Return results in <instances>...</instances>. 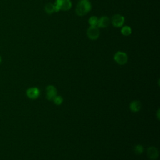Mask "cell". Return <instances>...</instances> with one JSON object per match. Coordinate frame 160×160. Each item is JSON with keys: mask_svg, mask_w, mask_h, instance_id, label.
Masks as SVG:
<instances>
[{"mask_svg": "<svg viewBox=\"0 0 160 160\" xmlns=\"http://www.w3.org/2000/svg\"><path fill=\"white\" fill-rule=\"evenodd\" d=\"M91 9V4L88 0H80L76 8V13L79 16H83Z\"/></svg>", "mask_w": 160, "mask_h": 160, "instance_id": "1", "label": "cell"}, {"mask_svg": "<svg viewBox=\"0 0 160 160\" xmlns=\"http://www.w3.org/2000/svg\"><path fill=\"white\" fill-rule=\"evenodd\" d=\"M54 6L56 12L61 11H68L72 6V3L70 0H56Z\"/></svg>", "mask_w": 160, "mask_h": 160, "instance_id": "2", "label": "cell"}, {"mask_svg": "<svg viewBox=\"0 0 160 160\" xmlns=\"http://www.w3.org/2000/svg\"><path fill=\"white\" fill-rule=\"evenodd\" d=\"M128 55L126 53L122 51H118L114 55V61L120 65L126 64L128 61Z\"/></svg>", "mask_w": 160, "mask_h": 160, "instance_id": "3", "label": "cell"}, {"mask_svg": "<svg viewBox=\"0 0 160 160\" xmlns=\"http://www.w3.org/2000/svg\"><path fill=\"white\" fill-rule=\"evenodd\" d=\"M88 37L92 39L96 40L99 36V30L97 26H90L87 31Z\"/></svg>", "mask_w": 160, "mask_h": 160, "instance_id": "4", "label": "cell"}, {"mask_svg": "<svg viewBox=\"0 0 160 160\" xmlns=\"http://www.w3.org/2000/svg\"><path fill=\"white\" fill-rule=\"evenodd\" d=\"M26 96L28 98L31 99H37L40 95V91L36 87H31L28 88L26 91Z\"/></svg>", "mask_w": 160, "mask_h": 160, "instance_id": "5", "label": "cell"}, {"mask_svg": "<svg viewBox=\"0 0 160 160\" xmlns=\"http://www.w3.org/2000/svg\"><path fill=\"white\" fill-rule=\"evenodd\" d=\"M57 96V90L52 85H49L46 88V96L48 100L52 101Z\"/></svg>", "mask_w": 160, "mask_h": 160, "instance_id": "6", "label": "cell"}, {"mask_svg": "<svg viewBox=\"0 0 160 160\" xmlns=\"http://www.w3.org/2000/svg\"><path fill=\"white\" fill-rule=\"evenodd\" d=\"M111 22L116 28L121 27L124 23V18L120 14H114L111 18Z\"/></svg>", "mask_w": 160, "mask_h": 160, "instance_id": "7", "label": "cell"}, {"mask_svg": "<svg viewBox=\"0 0 160 160\" xmlns=\"http://www.w3.org/2000/svg\"><path fill=\"white\" fill-rule=\"evenodd\" d=\"M148 156L151 159H156L159 156V152L156 148L154 146L149 147L147 150Z\"/></svg>", "mask_w": 160, "mask_h": 160, "instance_id": "8", "label": "cell"}, {"mask_svg": "<svg viewBox=\"0 0 160 160\" xmlns=\"http://www.w3.org/2000/svg\"><path fill=\"white\" fill-rule=\"evenodd\" d=\"M110 23V20L108 17L107 16H102L100 19H98L97 27L98 28H106L109 25Z\"/></svg>", "mask_w": 160, "mask_h": 160, "instance_id": "9", "label": "cell"}, {"mask_svg": "<svg viewBox=\"0 0 160 160\" xmlns=\"http://www.w3.org/2000/svg\"><path fill=\"white\" fill-rule=\"evenodd\" d=\"M141 108V103L138 100H134L131 102L129 104V109L132 112H138Z\"/></svg>", "mask_w": 160, "mask_h": 160, "instance_id": "10", "label": "cell"}, {"mask_svg": "<svg viewBox=\"0 0 160 160\" xmlns=\"http://www.w3.org/2000/svg\"><path fill=\"white\" fill-rule=\"evenodd\" d=\"M44 11L48 14H52V12H56V8L54 4H52L51 3H48L44 7Z\"/></svg>", "mask_w": 160, "mask_h": 160, "instance_id": "11", "label": "cell"}, {"mask_svg": "<svg viewBox=\"0 0 160 160\" xmlns=\"http://www.w3.org/2000/svg\"><path fill=\"white\" fill-rule=\"evenodd\" d=\"M121 32L124 36H129L131 34V28L129 26H125L122 27Z\"/></svg>", "mask_w": 160, "mask_h": 160, "instance_id": "12", "label": "cell"}, {"mask_svg": "<svg viewBox=\"0 0 160 160\" xmlns=\"http://www.w3.org/2000/svg\"><path fill=\"white\" fill-rule=\"evenodd\" d=\"M88 22H89V24H90V26H97L98 19L96 16H91L89 19Z\"/></svg>", "mask_w": 160, "mask_h": 160, "instance_id": "13", "label": "cell"}, {"mask_svg": "<svg viewBox=\"0 0 160 160\" xmlns=\"http://www.w3.org/2000/svg\"><path fill=\"white\" fill-rule=\"evenodd\" d=\"M134 151L136 154H141L144 151V148L143 146L141 144H137L134 146Z\"/></svg>", "mask_w": 160, "mask_h": 160, "instance_id": "14", "label": "cell"}, {"mask_svg": "<svg viewBox=\"0 0 160 160\" xmlns=\"http://www.w3.org/2000/svg\"><path fill=\"white\" fill-rule=\"evenodd\" d=\"M54 101V103L56 105H60L62 104L63 101V98L61 96H56L52 100Z\"/></svg>", "mask_w": 160, "mask_h": 160, "instance_id": "15", "label": "cell"}, {"mask_svg": "<svg viewBox=\"0 0 160 160\" xmlns=\"http://www.w3.org/2000/svg\"><path fill=\"white\" fill-rule=\"evenodd\" d=\"M157 118L158 119H159V109H158L157 111Z\"/></svg>", "mask_w": 160, "mask_h": 160, "instance_id": "16", "label": "cell"}, {"mask_svg": "<svg viewBox=\"0 0 160 160\" xmlns=\"http://www.w3.org/2000/svg\"><path fill=\"white\" fill-rule=\"evenodd\" d=\"M2 62V58H1V56H0V64Z\"/></svg>", "mask_w": 160, "mask_h": 160, "instance_id": "17", "label": "cell"}]
</instances>
